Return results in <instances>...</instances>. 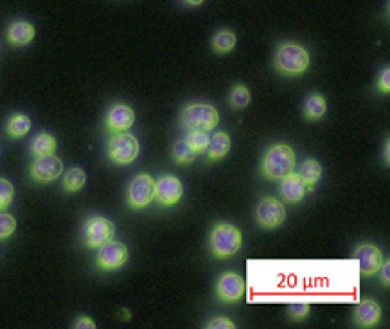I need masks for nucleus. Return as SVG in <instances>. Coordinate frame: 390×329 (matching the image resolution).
Segmentation results:
<instances>
[{"label":"nucleus","mask_w":390,"mask_h":329,"mask_svg":"<svg viewBox=\"0 0 390 329\" xmlns=\"http://www.w3.org/2000/svg\"><path fill=\"white\" fill-rule=\"evenodd\" d=\"M273 65L282 76H301L309 67V52L299 43H281L273 58Z\"/></svg>","instance_id":"1"},{"label":"nucleus","mask_w":390,"mask_h":329,"mask_svg":"<svg viewBox=\"0 0 390 329\" xmlns=\"http://www.w3.org/2000/svg\"><path fill=\"white\" fill-rule=\"evenodd\" d=\"M295 151L288 144H275L263 158V175L270 180H281L295 171Z\"/></svg>","instance_id":"2"},{"label":"nucleus","mask_w":390,"mask_h":329,"mask_svg":"<svg viewBox=\"0 0 390 329\" xmlns=\"http://www.w3.org/2000/svg\"><path fill=\"white\" fill-rule=\"evenodd\" d=\"M218 110L205 103H195L183 108L180 115V125L189 132H211L218 126Z\"/></svg>","instance_id":"3"},{"label":"nucleus","mask_w":390,"mask_h":329,"mask_svg":"<svg viewBox=\"0 0 390 329\" xmlns=\"http://www.w3.org/2000/svg\"><path fill=\"white\" fill-rule=\"evenodd\" d=\"M243 238L238 227L231 224H219L211 231V238H209V245L216 258L225 259L234 255L236 252L241 248Z\"/></svg>","instance_id":"4"},{"label":"nucleus","mask_w":390,"mask_h":329,"mask_svg":"<svg viewBox=\"0 0 390 329\" xmlns=\"http://www.w3.org/2000/svg\"><path fill=\"white\" fill-rule=\"evenodd\" d=\"M139 141L132 134L119 132L108 141V157L119 166L132 164L139 157Z\"/></svg>","instance_id":"5"},{"label":"nucleus","mask_w":390,"mask_h":329,"mask_svg":"<svg viewBox=\"0 0 390 329\" xmlns=\"http://www.w3.org/2000/svg\"><path fill=\"white\" fill-rule=\"evenodd\" d=\"M113 234H115V227L110 219L103 216H92L86 219L85 227H83V239L88 248H99L106 241L113 239Z\"/></svg>","instance_id":"6"},{"label":"nucleus","mask_w":390,"mask_h":329,"mask_svg":"<svg viewBox=\"0 0 390 329\" xmlns=\"http://www.w3.org/2000/svg\"><path fill=\"white\" fill-rule=\"evenodd\" d=\"M155 198V180L149 175H137L128 187V204L132 209H144Z\"/></svg>","instance_id":"7"},{"label":"nucleus","mask_w":390,"mask_h":329,"mask_svg":"<svg viewBox=\"0 0 390 329\" xmlns=\"http://www.w3.org/2000/svg\"><path fill=\"white\" fill-rule=\"evenodd\" d=\"M128 261V248L121 241H106L98 250V267L101 270H117Z\"/></svg>","instance_id":"8"},{"label":"nucleus","mask_w":390,"mask_h":329,"mask_svg":"<svg viewBox=\"0 0 390 329\" xmlns=\"http://www.w3.org/2000/svg\"><path fill=\"white\" fill-rule=\"evenodd\" d=\"M258 224L265 229H275L282 225L286 218V209L277 198H263L256 209Z\"/></svg>","instance_id":"9"},{"label":"nucleus","mask_w":390,"mask_h":329,"mask_svg":"<svg viewBox=\"0 0 390 329\" xmlns=\"http://www.w3.org/2000/svg\"><path fill=\"white\" fill-rule=\"evenodd\" d=\"M63 173V162L55 155H45V157H36V161L31 166L33 180L40 184H49L56 180Z\"/></svg>","instance_id":"10"},{"label":"nucleus","mask_w":390,"mask_h":329,"mask_svg":"<svg viewBox=\"0 0 390 329\" xmlns=\"http://www.w3.org/2000/svg\"><path fill=\"white\" fill-rule=\"evenodd\" d=\"M216 295L223 302H236L245 295V281L234 272H225L216 282Z\"/></svg>","instance_id":"11"},{"label":"nucleus","mask_w":390,"mask_h":329,"mask_svg":"<svg viewBox=\"0 0 390 329\" xmlns=\"http://www.w3.org/2000/svg\"><path fill=\"white\" fill-rule=\"evenodd\" d=\"M355 258L360 262V274H362V277H372L374 274H378L379 267H382L383 262L382 250L371 243L360 245L355 250Z\"/></svg>","instance_id":"12"},{"label":"nucleus","mask_w":390,"mask_h":329,"mask_svg":"<svg viewBox=\"0 0 390 329\" xmlns=\"http://www.w3.org/2000/svg\"><path fill=\"white\" fill-rule=\"evenodd\" d=\"M183 195L182 182L176 177H162L159 182H155V198L160 205L171 207V205L178 204L180 198Z\"/></svg>","instance_id":"13"},{"label":"nucleus","mask_w":390,"mask_h":329,"mask_svg":"<svg viewBox=\"0 0 390 329\" xmlns=\"http://www.w3.org/2000/svg\"><path fill=\"white\" fill-rule=\"evenodd\" d=\"M135 122V112H133L130 106L126 105H113L108 110V115H106V128L113 134H119V132H126L130 129Z\"/></svg>","instance_id":"14"},{"label":"nucleus","mask_w":390,"mask_h":329,"mask_svg":"<svg viewBox=\"0 0 390 329\" xmlns=\"http://www.w3.org/2000/svg\"><path fill=\"white\" fill-rule=\"evenodd\" d=\"M306 185L302 184V180L299 178L297 173H289L288 177L281 178V196L282 200L288 202V204H297L301 202L306 195Z\"/></svg>","instance_id":"15"},{"label":"nucleus","mask_w":390,"mask_h":329,"mask_svg":"<svg viewBox=\"0 0 390 329\" xmlns=\"http://www.w3.org/2000/svg\"><path fill=\"white\" fill-rule=\"evenodd\" d=\"M382 318V308L374 301H362L355 310L356 324L362 328H372Z\"/></svg>","instance_id":"16"},{"label":"nucleus","mask_w":390,"mask_h":329,"mask_svg":"<svg viewBox=\"0 0 390 329\" xmlns=\"http://www.w3.org/2000/svg\"><path fill=\"white\" fill-rule=\"evenodd\" d=\"M35 28L33 24L25 22V20H18V22H13L8 29V40L13 45H28L35 38Z\"/></svg>","instance_id":"17"},{"label":"nucleus","mask_w":390,"mask_h":329,"mask_svg":"<svg viewBox=\"0 0 390 329\" xmlns=\"http://www.w3.org/2000/svg\"><path fill=\"white\" fill-rule=\"evenodd\" d=\"M297 175H299V178L302 180V184L306 185V189L313 191V187H315V185L319 184L320 178H322V166H320V162L309 158V161L302 162Z\"/></svg>","instance_id":"18"},{"label":"nucleus","mask_w":390,"mask_h":329,"mask_svg":"<svg viewBox=\"0 0 390 329\" xmlns=\"http://www.w3.org/2000/svg\"><path fill=\"white\" fill-rule=\"evenodd\" d=\"M231 149V137L223 132H218V134L212 135L209 139V146H207V157L209 161H219L229 153Z\"/></svg>","instance_id":"19"},{"label":"nucleus","mask_w":390,"mask_h":329,"mask_svg":"<svg viewBox=\"0 0 390 329\" xmlns=\"http://www.w3.org/2000/svg\"><path fill=\"white\" fill-rule=\"evenodd\" d=\"M326 110H328V103L320 94H313L306 99L304 105V115L308 121H319L326 115Z\"/></svg>","instance_id":"20"},{"label":"nucleus","mask_w":390,"mask_h":329,"mask_svg":"<svg viewBox=\"0 0 390 329\" xmlns=\"http://www.w3.org/2000/svg\"><path fill=\"white\" fill-rule=\"evenodd\" d=\"M31 151L35 157H45V155H55L56 139L49 134H40L33 139Z\"/></svg>","instance_id":"21"},{"label":"nucleus","mask_w":390,"mask_h":329,"mask_svg":"<svg viewBox=\"0 0 390 329\" xmlns=\"http://www.w3.org/2000/svg\"><path fill=\"white\" fill-rule=\"evenodd\" d=\"M236 43H238V38H236L234 33L223 29V31L216 33L214 38H212V49L218 54H226L236 47Z\"/></svg>","instance_id":"22"},{"label":"nucleus","mask_w":390,"mask_h":329,"mask_svg":"<svg viewBox=\"0 0 390 329\" xmlns=\"http://www.w3.org/2000/svg\"><path fill=\"white\" fill-rule=\"evenodd\" d=\"M29 129H31V119H29L28 115L16 114L8 121L9 137H13V139L24 137V135L29 134Z\"/></svg>","instance_id":"23"},{"label":"nucleus","mask_w":390,"mask_h":329,"mask_svg":"<svg viewBox=\"0 0 390 329\" xmlns=\"http://www.w3.org/2000/svg\"><path fill=\"white\" fill-rule=\"evenodd\" d=\"M86 175L81 168H71L65 173V178H63V187L69 192H76L85 185Z\"/></svg>","instance_id":"24"},{"label":"nucleus","mask_w":390,"mask_h":329,"mask_svg":"<svg viewBox=\"0 0 390 329\" xmlns=\"http://www.w3.org/2000/svg\"><path fill=\"white\" fill-rule=\"evenodd\" d=\"M196 153L193 151L191 146L185 141H178L175 146H173V158L178 164H191L195 161Z\"/></svg>","instance_id":"25"},{"label":"nucleus","mask_w":390,"mask_h":329,"mask_svg":"<svg viewBox=\"0 0 390 329\" xmlns=\"http://www.w3.org/2000/svg\"><path fill=\"white\" fill-rule=\"evenodd\" d=\"M209 132H189L185 142L191 146V149L195 153H205L209 146Z\"/></svg>","instance_id":"26"},{"label":"nucleus","mask_w":390,"mask_h":329,"mask_svg":"<svg viewBox=\"0 0 390 329\" xmlns=\"http://www.w3.org/2000/svg\"><path fill=\"white\" fill-rule=\"evenodd\" d=\"M250 103V92L245 85H236L231 92V105L232 108H246Z\"/></svg>","instance_id":"27"},{"label":"nucleus","mask_w":390,"mask_h":329,"mask_svg":"<svg viewBox=\"0 0 390 329\" xmlns=\"http://www.w3.org/2000/svg\"><path fill=\"white\" fill-rule=\"evenodd\" d=\"M13 196H15V187H13L11 182L0 178V211L11 205Z\"/></svg>","instance_id":"28"},{"label":"nucleus","mask_w":390,"mask_h":329,"mask_svg":"<svg viewBox=\"0 0 390 329\" xmlns=\"http://www.w3.org/2000/svg\"><path fill=\"white\" fill-rule=\"evenodd\" d=\"M16 231V219L11 214L0 212V239H6Z\"/></svg>","instance_id":"29"},{"label":"nucleus","mask_w":390,"mask_h":329,"mask_svg":"<svg viewBox=\"0 0 390 329\" xmlns=\"http://www.w3.org/2000/svg\"><path fill=\"white\" fill-rule=\"evenodd\" d=\"M288 311L293 321H304L309 315V304H292Z\"/></svg>","instance_id":"30"},{"label":"nucleus","mask_w":390,"mask_h":329,"mask_svg":"<svg viewBox=\"0 0 390 329\" xmlns=\"http://www.w3.org/2000/svg\"><path fill=\"white\" fill-rule=\"evenodd\" d=\"M378 91L383 92V94H389L390 92V69L385 67L382 71L378 78Z\"/></svg>","instance_id":"31"},{"label":"nucleus","mask_w":390,"mask_h":329,"mask_svg":"<svg viewBox=\"0 0 390 329\" xmlns=\"http://www.w3.org/2000/svg\"><path fill=\"white\" fill-rule=\"evenodd\" d=\"M207 328H211V329H216V328H229V329H234V328H236V324H234V322H231V321H226V318H223V317H216L214 321L209 322Z\"/></svg>","instance_id":"32"},{"label":"nucleus","mask_w":390,"mask_h":329,"mask_svg":"<svg viewBox=\"0 0 390 329\" xmlns=\"http://www.w3.org/2000/svg\"><path fill=\"white\" fill-rule=\"evenodd\" d=\"M378 272H379V279H382L383 287H389V284H390V262L383 261Z\"/></svg>","instance_id":"33"},{"label":"nucleus","mask_w":390,"mask_h":329,"mask_svg":"<svg viewBox=\"0 0 390 329\" xmlns=\"http://www.w3.org/2000/svg\"><path fill=\"white\" fill-rule=\"evenodd\" d=\"M74 328H96V324L92 321H90V318L83 317V318H79L78 322H76Z\"/></svg>","instance_id":"34"},{"label":"nucleus","mask_w":390,"mask_h":329,"mask_svg":"<svg viewBox=\"0 0 390 329\" xmlns=\"http://www.w3.org/2000/svg\"><path fill=\"white\" fill-rule=\"evenodd\" d=\"M182 2L183 4L191 6V8H198V6H202L205 0H182Z\"/></svg>","instance_id":"35"}]
</instances>
